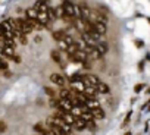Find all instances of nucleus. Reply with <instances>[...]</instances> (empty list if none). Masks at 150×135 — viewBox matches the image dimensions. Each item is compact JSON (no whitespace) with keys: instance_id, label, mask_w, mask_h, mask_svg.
I'll return each instance as SVG.
<instances>
[{"instance_id":"f257e3e1","label":"nucleus","mask_w":150,"mask_h":135,"mask_svg":"<svg viewBox=\"0 0 150 135\" xmlns=\"http://www.w3.org/2000/svg\"><path fill=\"white\" fill-rule=\"evenodd\" d=\"M62 5H63V9H65V13H66V15H69V16H72V18H77V6H75L74 3L65 0Z\"/></svg>"},{"instance_id":"1a4fd4ad","label":"nucleus","mask_w":150,"mask_h":135,"mask_svg":"<svg viewBox=\"0 0 150 135\" xmlns=\"http://www.w3.org/2000/svg\"><path fill=\"white\" fill-rule=\"evenodd\" d=\"M96 50H97V51H99V53L103 56L105 53H108L109 47H108V44H106V43H97V44H96Z\"/></svg>"},{"instance_id":"a211bd4d","label":"nucleus","mask_w":150,"mask_h":135,"mask_svg":"<svg viewBox=\"0 0 150 135\" xmlns=\"http://www.w3.org/2000/svg\"><path fill=\"white\" fill-rule=\"evenodd\" d=\"M56 15H57V18H63L66 15L65 13V9H63V5H60V6L56 8Z\"/></svg>"},{"instance_id":"9b49d317","label":"nucleus","mask_w":150,"mask_h":135,"mask_svg":"<svg viewBox=\"0 0 150 135\" xmlns=\"http://www.w3.org/2000/svg\"><path fill=\"white\" fill-rule=\"evenodd\" d=\"M93 27H94L102 35L106 34V24H102V22H93Z\"/></svg>"},{"instance_id":"6ab92c4d","label":"nucleus","mask_w":150,"mask_h":135,"mask_svg":"<svg viewBox=\"0 0 150 135\" xmlns=\"http://www.w3.org/2000/svg\"><path fill=\"white\" fill-rule=\"evenodd\" d=\"M8 68H9V66H8V62H6L3 57H0V71L5 72V71H8Z\"/></svg>"},{"instance_id":"f8f14e48","label":"nucleus","mask_w":150,"mask_h":135,"mask_svg":"<svg viewBox=\"0 0 150 135\" xmlns=\"http://www.w3.org/2000/svg\"><path fill=\"white\" fill-rule=\"evenodd\" d=\"M63 37H65V31H62V30H59V31H53V38H54L57 43L62 41Z\"/></svg>"},{"instance_id":"4468645a","label":"nucleus","mask_w":150,"mask_h":135,"mask_svg":"<svg viewBox=\"0 0 150 135\" xmlns=\"http://www.w3.org/2000/svg\"><path fill=\"white\" fill-rule=\"evenodd\" d=\"M71 97H72V94L69 93V90H65L62 87V90L59 91V98H71Z\"/></svg>"},{"instance_id":"cd10ccee","label":"nucleus","mask_w":150,"mask_h":135,"mask_svg":"<svg viewBox=\"0 0 150 135\" xmlns=\"http://www.w3.org/2000/svg\"><path fill=\"white\" fill-rule=\"evenodd\" d=\"M143 66H144V63H143V62H141V63H140V65H138V68H140V71H143Z\"/></svg>"},{"instance_id":"f03ea898","label":"nucleus","mask_w":150,"mask_h":135,"mask_svg":"<svg viewBox=\"0 0 150 135\" xmlns=\"http://www.w3.org/2000/svg\"><path fill=\"white\" fill-rule=\"evenodd\" d=\"M50 81L54 84V85H57V87H65V84H66V79H65V77L63 75H60V74H52L50 75Z\"/></svg>"},{"instance_id":"20e7f679","label":"nucleus","mask_w":150,"mask_h":135,"mask_svg":"<svg viewBox=\"0 0 150 135\" xmlns=\"http://www.w3.org/2000/svg\"><path fill=\"white\" fill-rule=\"evenodd\" d=\"M0 53H2V56H5V57H11L12 59V56H15V47L3 46L2 49H0Z\"/></svg>"},{"instance_id":"7ed1b4c3","label":"nucleus","mask_w":150,"mask_h":135,"mask_svg":"<svg viewBox=\"0 0 150 135\" xmlns=\"http://www.w3.org/2000/svg\"><path fill=\"white\" fill-rule=\"evenodd\" d=\"M90 16H91V9H90L86 3H81V5H80V18L90 21Z\"/></svg>"},{"instance_id":"bb28decb","label":"nucleus","mask_w":150,"mask_h":135,"mask_svg":"<svg viewBox=\"0 0 150 135\" xmlns=\"http://www.w3.org/2000/svg\"><path fill=\"white\" fill-rule=\"evenodd\" d=\"M12 60H13V62H16V63H19V62H21L19 56H16V54H15V56H12Z\"/></svg>"},{"instance_id":"4be33fe9","label":"nucleus","mask_w":150,"mask_h":135,"mask_svg":"<svg viewBox=\"0 0 150 135\" xmlns=\"http://www.w3.org/2000/svg\"><path fill=\"white\" fill-rule=\"evenodd\" d=\"M87 128H88L90 131H96V123H94V120H88V122H87Z\"/></svg>"},{"instance_id":"423d86ee","label":"nucleus","mask_w":150,"mask_h":135,"mask_svg":"<svg viewBox=\"0 0 150 135\" xmlns=\"http://www.w3.org/2000/svg\"><path fill=\"white\" fill-rule=\"evenodd\" d=\"M96 90H97V93H99V94H109V93H110L109 85H106L103 81H100V82L96 85Z\"/></svg>"},{"instance_id":"9d476101","label":"nucleus","mask_w":150,"mask_h":135,"mask_svg":"<svg viewBox=\"0 0 150 135\" xmlns=\"http://www.w3.org/2000/svg\"><path fill=\"white\" fill-rule=\"evenodd\" d=\"M86 77H87V79H88V84H90L91 87H96V85L100 82V79H99L96 75H93V74H87Z\"/></svg>"},{"instance_id":"f3484780","label":"nucleus","mask_w":150,"mask_h":135,"mask_svg":"<svg viewBox=\"0 0 150 135\" xmlns=\"http://www.w3.org/2000/svg\"><path fill=\"white\" fill-rule=\"evenodd\" d=\"M34 131H35V132H40V134H50V131H49V129H44L41 123L34 125Z\"/></svg>"},{"instance_id":"393cba45","label":"nucleus","mask_w":150,"mask_h":135,"mask_svg":"<svg viewBox=\"0 0 150 135\" xmlns=\"http://www.w3.org/2000/svg\"><path fill=\"white\" fill-rule=\"evenodd\" d=\"M5 32H6V30H5V27H3V22H0V37H3Z\"/></svg>"},{"instance_id":"b1692460","label":"nucleus","mask_w":150,"mask_h":135,"mask_svg":"<svg viewBox=\"0 0 150 135\" xmlns=\"http://www.w3.org/2000/svg\"><path fill=\"white\" fill-rule=\"evenodd\" d=\"M134 44L137 47H144V41L143 40H134Z\"/></svg>"},{"instance_id":"dca6fc26","label":"nucleus","mask_w":150,"mask_h":135,"mask_svg":"<svg viewBox=\"0 0 150 135\" xmlns=\"http://www.w3.org/2000/svg\"><path fill=\"white\" fill-rule=\"evenodd\" d=\"M50 56H52L53 62H56V63H62V59H60V53H59V51L53 50V51L50 53Z\"/></svg>"},{"instance_id":"5701e85b","label":"nucleus","mask_w":150,"mask_h":135,"mask_svg":"<svg viewBox=\"0 0 150 135\" xmlns=\"http://www.w3.org/2000/svg\"><path fill=\"white\" fill-rule=\"evenodd\" d=\"M143 88H144V84H137V85L134 87V93H140Z\"/></svg>"},{"instance_id":"6e6552de","label":"nucleus","mask_w":150,"mask_h":135,"mask_svg":"<svg viewBox=\"0 0 150 135\" xmlns=\"http://www.w3.org/2000/svg\"><path fill=\"white\" fill-rule=\"evenodd\" d=\"M25 15H27L28 19H37L38 18V11L35 8H30V9L25 11Z\"/></svg>"},{"instance_id":"c85d7f7f","label":"nucleus","mask_w":150,"mask_h":135,"mask_svg":"<svg viewBox=\"0 0 150 135\" xmlns=\"http://www.w3.org/2000/svg\"><path fill=\"white\" fill-rule=\"evenodd\" d=\"M149 22H150V18H149Z\"/></svg>"},{"instance_id":"2eb2a0df","label":"nucleus","mask_w":150,"mask_h":135,"mask_svg":"<svg viewBox=\"0 0 150 135\" xmlns=\"http://www.w3.org/2000/svg\"><path fill=\"white\" fill-rule=\"evenodd\" d=\"M47 15H49V18H50L52 21L57 19V15H56V8H50V6H49V9H47Z\"/></svg>"},{"instance_id":"aec40b11","label":"nucleus","mask_w":150,"mask_h":135,"mask_svg":"<svg viewBox=\"0 0 150 135\" xmlns=\"http://www.w3.org/2000/svg\"><path fill=\"white\" fill-rule=\"evenodd\" d=\"M44 91H46V94H47L49 97H56V93H54V90H53V88L46 87V88H44Z\"/></svg>"},{"instance_id":"ddd939ff","label":"nucleus","mask_w":150,"mask_h":135,"mask_svg":"<svg viewBox=\"0 0 150 135\" xmlns=\"http://www.w3.org/2000/svg\"><path fill=\"white\" fill-rule=\"evenodd\" d=\"M83 81V75L81 74H74L71 78H69V82L71 84H75V82H81Z\"/></svg>"},{"instance_id":"39448f33","label":"nucleus","mask_w":150,"mask_h":135,"mask_svg":"<svg viewBox=\"0 0 150 135\" xmlns=\"http://www.w3.org/2000/svg\"><path fill=\"white\" fill-rule=\"evenodd\" d=\"M77 131H83V129H86L87 128V122L81 117V116H77V119H75V122H74V125H72Z\"/></svg>"},{"instance_id":"412c9836","label":"nucleus","mask_w":150,"mask_h":135,"mask_svg":"<svg viewBox=\"0 0 150 135\" xmlns=\"http://www.w3.org/2000/svg\"><path fill=\"white\" fill-rule=\"evenodd\" d=\"M62 41H65V43L69 46V44H72V43H74V38H72L69 34H65V37H63V40H62Z\"/></svg>"},{"instance_id":"a878e982","label":"nucleus","mask_w":150,"mask_h":135,"mask_svg":"<svg viewBox=\"0 0 150 135\" xmlns=\"http://www.w3.org/2000/svg\"><path fill=\"white\" fill-rule=\"evenodd\" d=\"M6 131V123L0 120V132H5Z\"/></svg>"},{"instance_id":"0eeeda50","label":"nucleus","mask_w":150,"mask_h":135,"mask_svg":"<svg viewBox=\"0 0 150 135\" xmlns=\"http://www.w3.org/2000/svg\"><path fill=\"white\" fill-rule=\"evenodd\" d=\"M91 113H93L94 119H105V112H103V109H102L100 106L91 109Z\"/></svg>"}]
</instances>
